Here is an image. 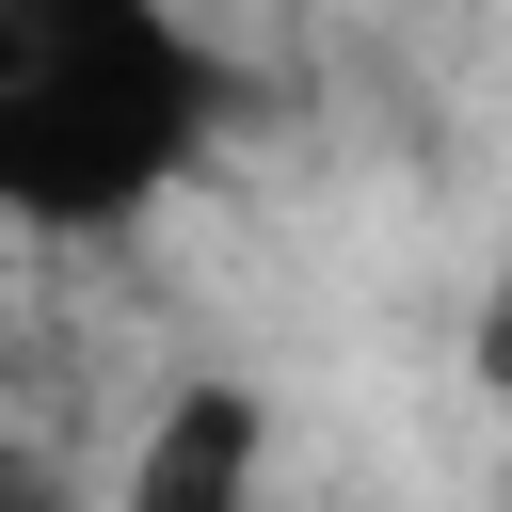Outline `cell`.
Segmentation results:
<instances>
[{"label":"cell","instance_id":"obj_1","mask_svg":"<svg viewBox=\"0 0 512 512\" xmlns=\"http://www.w3.org/2000/svg\"><path fill=\"white\" fill-rule=\"evenodd\" d=\"M224 128V64L176 0H0V208L16 224H128Z\"/></svg>","mask_w":512,"mask_h":512},{"label":"cell","instance_id":"obj_2","mask_svg":"<svg viewBox=\"0 0 512 512\" xmlns=\"http://www.w3.org/2000/svg\"><path fill=\"white\" fill-rule=\"evenodd\" d=\"M128 512H256V384H176L128 448Z\"/></svg>","mask_w":512,"mask_h":512},{"label":"cell","instance_id":"obj_3","mask_svg":"<svg viewBox=\"0 0 512 512\" xmlns=\"http://www.w3.org/2000/svg\"><path fill=\"white\" fill-rule=\"evenodd\" d=\"M0 512H80V496H64V480H48L32 448H0Z\"/></svg>","mask_w":512,"mask_h":512},{"label":"cell","instance_id":"obj_4","mask_svg":"<svg viewBox=\"0 0 512 512\" xmlns=\"http://www.w3.org/2000/svg\"><path fill=\"white\" fill-rule=\"evenodd\" d=\"M480 384L512 400V256H496V304H480Z\"/></svg>","mask_w":512,"mask_h":512}]
</instances>
